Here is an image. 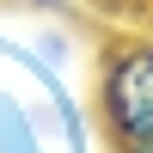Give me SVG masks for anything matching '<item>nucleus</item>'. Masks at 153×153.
I'll return each instance as SVG.
<instances>
[{"mask_svg": "<svg viewBox=\"0 0 153 153\" xmlns=\"http://www.w3.org/2000/svg\"><path fill=\"white\" fill-rule=\"evenodd\" d=\"M92 123L110 153H153V37L123 31L92 49Z\"/></svg>", "mask_w": 153, "mask_h": 153, "instance_id": "f257e3e1", "label": "nucleus"}, {"mask_svg": "<svg viewBox=\"0 0 153 153\" xmlns=\"http://www.w3.org/2000/svg\"><path fill=\"white\" fill-rule=\"evenodd\" d=\"M6 6H31V12H61L68 0H6Z\"/></svg>", "mask_w": 153, "mask_h": 153, "instance_id": "f03ea898", "label": "nucleus"}]
</instances>
